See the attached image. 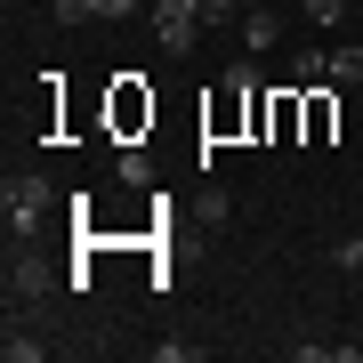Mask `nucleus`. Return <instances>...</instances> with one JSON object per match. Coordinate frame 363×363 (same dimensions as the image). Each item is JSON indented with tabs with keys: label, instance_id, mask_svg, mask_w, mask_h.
I'll return each mask as SVG.
<instances>
[{
	"label": "nucleus",
	"instance_id": "obj_8",
	"mask_svg": "<svg viewBox=\"0 0 363 363\" xmlns=\"http://www.w3.org/2000/svg\"><path fill=\"white\" fill-rule=\"evenodd\" d=\"M291 355H298V363H355V347H347V339H339V347H331V339H298Z\"/></svg>",
	"mask_w": 363,
	"mask_h": 363
},
{
	"label": "nucleus",
	"instance_id": "obj_3",
	"mask_svg": "<svg viewBox=\"0 0 363 363\" xmlns=\"http://www.w3.org/2000/svg\"><path fill=\"white\" fill-rule=\"evenodd\" d=\"M145 0H49L57 25H113V16H138Z\"/></svg>",
	"mask_w": 363,
	"mask_h": 363
},
{
	"label": "nucleus",
	"instance_id": "obj_6",
	"mask_svg": "<svg viewBox=\"0 0 363 363\" xmlns=\"http://www.w3.org/2000/svg\"><path fill=\"white\" fill-rule=\"evenodd\" d=\"M274 25H283V16H274L267 0H259V9L242 16V49H250V57H259V49H274Z\"/></svg>",
	"mask_w": 363,
	"mask_h": 363
},
{
	"label": "nucleus",
	"instance_id": "obj_5",
	"mask_svg": "<svg viewBox=\"0 0 363 363\" xmlns=\"http://www.w3.org/2000/svg\"><path fill=\"white\" fill-rule=\"evenodd\" d=\"M331 81V49H298L291 57V89H323Z\"/></svg>",
	"mask_w": 363,
	"mask_h": 363
},
{
	"label": "nucleus",
	"instance_id": "obj_7",
	"mask_svg": "<svg viewBox=\"0 0 363 363\" xmlns=\"http://www.w3.org/2000/svg\"><path fill=\"white\" fill-rule=\"evenodd\" d=\"M0 355H9V363H40V355H49V339H33V331H16V323H9V339H0Z\"/></svg>",
	"mask_w": 363,
	"mask_h": 363
},
{
	"label": "nucleus",
	"instance_id": "obj_1",
	"mask_svg": "<svg viewBox=\"0 0 363 363\" xmlns=\"http://www.w3.org/2000/svg\"><path fill=\"white\" fill-rule=\"evenodd\" d=\"M49 210H57V186L40 178V169H16V178L0 186V226H9V242H25Z\"/></svg>",
	"mask_w": 363,
	"mask_h": 363
},
{
	"label": "nucleus",
	"instance_id": "obj_4",
	"mask_svg": "<svg viewBox=\"0 0 363 363\" xmlns=\"http://www.w3.org/2000/svg\"><path fill=\"white\" fill-rule=\"evenodd\" d=\"M49 283H57V274L40 267V259H16V267H9V307H40Z\"/></svg>",
	"mask_w": 363,
	"mask_h": 363
},
{
	"label": "nucleus",
	"instance_id": "obj_13",
	"mask_svg": "<svg viewBox=\"0 0 363 363\" xmlns=\"http://www.w3.org/2000/svg\"><path fill=\"white\" fill-rule=\"evenodd\" d=\"M347 9H363V0H347Z\"/></svg>",
	"mask_w": 363,
	"mask_h": 363
},
{
	"label": "nucleus",
	"instance_id": "obj_10",
	"mask_svg": "<svg viewBox=\"0 0 363 363\" xmlns=\"http://www.w3.org/2000/svg\"><path fill=\"white\" fill-rule=\"evenodd\" d=\"M331 259H339V274H363V234H339Z\"/></svg>",
	"mask_w": 363,
	"mask_h": 363
},
{
	"label": "nucleus",
	"instance_id": "obj_12",
	"mask_svg": "<svg viewBox=\"0 0 363 363\" xmlns=\"http://www.w3.org/2000/svg\"><path fill=\"white\" fill-rule=\"evenodd\" d=\"M307 138H331V97H307Z\"/></svg>",
	"mask_w": 363,
	"mask_h": 363
},
{
	"label": "nucleus",
	"instance_id": "obj_11",
	"mask_svg": "<svg viewBox=\"0 0 363 363\" xmlns=\"http://www.w3.org/2000/svg\"><path fill=\"white\" fill-rule=\"evenodd\" d=\"M298 9H307V25H339V16H347V0H298Z\"/></svg>",
	"mask_w": 363,
	"mask_h": 363
},
{
	"label": "nucleus",
	"instance_id": "obj_9",
	"mask_svg": "<svg viewBox=\"0 0 363 363\" xmlns=\"http://www.w3.org/2000/svg\"><path fill=\"white\" fill-rule=\"evenodd\" d=\"M331 81H363V40H339L331 49Z\"/></svg>",
	"mask_w": 363,
	"mask_h": 363
},
{
	"label": "nucleus",
	"instance_id": "obj_2",
	"mask_svg": "<svg viewBox=\"0 0 363 363\" xmlns=\"http://www.w3.org/2000/svg\"><path fill=\"white\" fill-rule=\"evenodd\" d=\"M154 40L162 57H186L202 40V0H154Z\"/></svg>",
	"mask_w": 363,
	"mask_h": 363
}]
</instances>
